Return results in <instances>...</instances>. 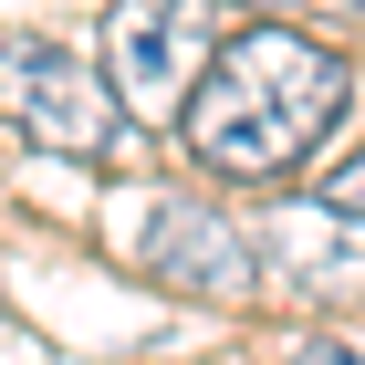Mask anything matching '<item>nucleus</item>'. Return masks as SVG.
<instances>
[{
    "mask_svg": "<svg viewBox=\"0 0 365 365\" xmlns=\"http://www.w3.org/2000/svg\"><path fill=\"white\" fill-rule=\"evenodd\" d=\"M344 94H355V73H344L334 42H313L292 21H251V31H220V53L198 63L188 105H178V136H188V157L209 178L272 188L334 136Z\"/></svg>",
    "mask_w": 365,
    "mask_h": 365,
    "instance_id": "obj_1",
    "label": "nucleus"
},
{
    "mask_svg": "<svg viewBox=\"0 0 365 365\" xmlns=\"http://www.w3.org/2000/svg\"><path fill=\"white\" fill-rule=\"evenodd\" d=\"M0 125L42 157H73V168H125L136 157V115L115 105L105 63L63 53L42 31H0Z\"/></svg>",
    "mask_w": 365,
    "mask_h": 365,
    "instance_id": "obj_2",
    "label": "nucleus"
},
{
    "mask_svg": "<svg viewBox=\"0 0 365 365\" xmlns=\"http://www.w3.org/2000/svg\"><path fill=\"white\" fill-rule=\"evenodd\" d=\"M324 209H334V220H355V230H365V146H355V157H344L334 178H324Z\"/></svg>",
    "mask_w": 365,
    "mask_h": 365,
    "instance_id": "obj_6",
    "label": "nucleus"
},
{
    "mask_svg": "<svg viewBox=\"0 0 365 365\" xmlns=\"http://www.w3.org/2000/svg\"><path fill=\"white\" fill-rule=\"evenodd\" d=\"M209 53H220V0H115L105 11V84L125 115H178Z\"/></svg>",
    "mask_w": 365,
    "mask_h": 365,
    "instance_id": "obj_4",
    "label": "nucleus"
},
{
    "mask_svg": "<svg viewBox=\"0 0 365 365\" xmlns=\"http://www.w3.org/2000/svg\"><path fill=\"white\" fill-rule=\"evenodd\" d=\"M105 240H115L125 272H146L178 303H251V282H261L240 220L209 209L198 188H115L105 198Z\"/></svg>",
    "mask_w": 365,
    "mask_h": 365,
    "instance_id": "obj_3",
    "label": "nucleus"
},
{
    "mask_svg": "<svg viewBox=\"0 0 365 365\" xmlns=\"http://www.w3.org/2000/svg\"><path fill=\"white\" fill-rule=\"evenodd\" d=\"M334 11H355V21H365V0H334Z\"/></svg>",
    "mask_w": 365,
    "mask_h": 365,
    "instance_id": "obj_7",
    "label": "nucleus"
},
{
    "mask_svg": "<svg viewBox=\"0 0 365 365\" xmlns=\"http://www.w3.org/2000/svg\"><path fill=\"white\" fill-rule=\"evenodd\" d=\"M282 365H365V324H324V334H303Z\"/></svg>",
    "mask_w": 365,
    "mask_h": 365,
    "instance_id": "obj_5",
    "label": "nucleus"
}]
</instances>
